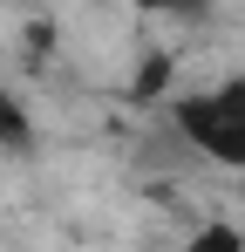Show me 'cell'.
<instances>
[{
  "mask_svg": "<svg viewBox=\"0 0 245 252\" xmlns=\"http://www.w3.org/2000/svg\"><path fill=\"white\" fill-rule=\"evenodd\" d=\"M177 129L198 143L211 164H239L245 170V82H218L204 95L177 102Z\"/></svg>",
  "mask_w": 245,
  "mask_h": 252,
  "instance_id": "6da1fadb",
  "label": "cell"
},
{
  "mask_svg": "<svg viewBox=\"0 0 245 252\" xmlns=\"http://www.w3.org/2000/svg\"><path fill=\"white\" fill-rule=\"evenodd\" d=\"M184 252H245V239L232 232V225H198V232H191V246H184Z\"/></svg>",
  "mask_w": 245,
  "mask_h": 252,
  "instance_id": "7a4b0ae2",
  "label": "cell"
},
{
  "mask_svg": "<svg viewBox=\"0 0 245 252\" xmlns=\"http://www.w3.org/2000/svg\"><path fill=\"white\" fill-rule=\"evenodd\" d=\"M163 82H170V55H150V62L136 68V102H150V95H163Z\"/></svg>",
  "mask_w": 245,
  "mask_h": 252,
  "instance_id": "3957f363",
  "label": "cell"
},
{
  "mask_svg": "<svg viewBox=\"0 0 245 252\" xmlns=\"http://www.w3.org/2000/svg\"><path fill=\"white\" fill-rule=\"evenodd\" d=\"M136 7H150V14H198L204 0H136Z\"/></svg>",
  "mask_w": 245,
  "mask_h": 252,
  "instance_id": "277c9868",
  "label": "cell"
}]
</instances>
